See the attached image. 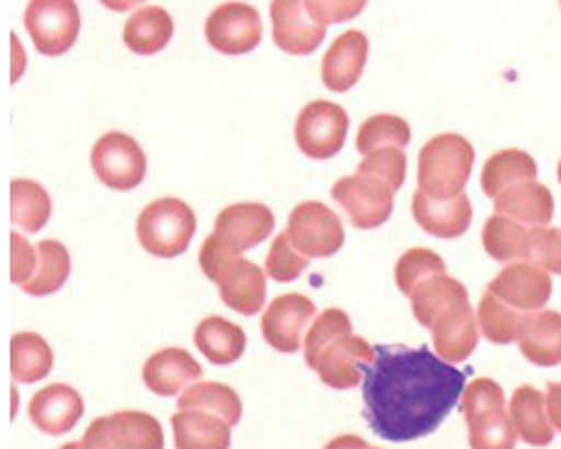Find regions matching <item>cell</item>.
I'll use <instances>...</instances> for the list:
<instances>
[{"instance_id": "43", "label": "cell", "mask_w": 561, "mask_h": 449, "mask_svg": "<svg viewBox=\"0 0 561 449\" xmlns=\"http://www.w3.org/2000/svg\"><path fill=\"white\" fill-rule=\"evenodd\" d=\"M13 243V266H11V276H13V284L18 286H25L27 280L35 276V268H37V246L33 249L31 243H27L21 233H13L11 237Z\"/></svg>"}, {"instance_id": "20", "label": "cell", "mask_w": 561, "mask_h": 449, "mask_svg": "<svg viewBox=\"0 0 561 449\" xmlns=\"http://www.w3.org/2000/svg\"><path fill=\"white\" fill-rule=\"evenodd\" d=\"M368 50L370 43L366 33L348 31L335 37L329 53L323 55V85L333 92H348L353 85H358L368 62Z\"/></svg>"}, {"instance_id": "7", "label": "cell", "mask_w": 561, "mask_h": 449, "mask_svg": "<svg viewBox=\"0 0 561 449\" xmlns=\"http://www.w3.org/2000/svg\"><path fill=\"white\" fill-rule=\"evenodd\" d=\"M82 18L75 0H31L25 8V31L31 33L37 53H68L78 43Z\"/></svg>"}, {"instance_id": "14", "label": "cell", "mask_w": 561, "mask_h": 449, "mask_svg": "<svg viewBox=\"0 0 561 449\" xmlns=\"http://www.w3.org/2000/svg\"><path fill=\"white\" fill-rule=\"evenodd\" d=\"M488 291L522 313H537L545 311L554 284H551L549 270L529 264V261H514L500 270Z\"/></svg>"}, {"instance_id": "5", "label": "cell", "mask_w": 561, "mask_h": 449, "mask_svg": "<svg viewBox=\"0 0 561 449\" xmlns=\"http://www.w3.org/2000/svg\"><path fill=\"white\" fill-rule=\"evenodd\" d=\"M462 413L467 419L470 449H514L519 433L504 410V390L490 378L472 380L465 388Z\"/></svg>"}, {"instance_id": "50", "label": "cell", "mask_w": 561, "mask_h": 449, "mask_svg": "<svg viewBox=\"0 0 561 449\" xmlns=\"http://www.w3.org/2000/svg\"><path fill=\"white\" fill-rule=\"evenodd\" d=\"M368 449H378V447H368Z\"/></svg>"}, {"instance_id": "33", "label": "cell", "mask_w": 561, "mask_h": 449, "mask_svg": "<svg viewBox=\"0 0 561 449\" xmlns=\"http://www.w3.org/2000/svg\"><path fill=\"white\" fill-rule=\"evenodd\" d=\"M529 313H522L497 298L494 293H484L477 306V321L484 338L494 345H510L519 341V333L525 329Z\"/></svg>"}, {"instance_id": "38", "label": "cell", "mask_w": 561, "mask_h": 449, "mask_svg": "<svg viewBox=\"0 0 561 449\" xmlns=\"http://www.w3.org/2000/svg\"><path fill=\"white\" fill-rule=\"evenodd\" d=\"M437 274H445V261L430 249H410L396 264V284L405 296Z\"/></svg>"}, {"instance_id": "28", "label": "cell", "mask_w": 561, "mask_h": 449, "mask_svg": "<svg viewBox=\"0 0 561 449\" xmlns=\"http://www.w3.org/2000/svg\"><path fill=\"white\" fill-rule=\"evenodd\" d=\"M410 303H413V313L417 318V323L423 329H433V323L445 311H450L455 303L465 301L467 288L460 284V280L447 276V274H437L433 278H427L420 284L413 293L408 296Z\"/></svg>"}, {"instance_id": "29", "label": "cell", "mask_w": 561, "mask_h": 449, "mask_svg": "<svg viewBox=\"0 0 561 449\" xmlns=\"http://www.w3.org/2000/svg\"><path fill=\"white\" fill-rule=\"evenodd\" d=\"M539 176V166L535 159L522 149H504V152L492 154L482 170V192L490 199H497L502 192L519 182H531Z\"/></svg>"}, {"instance_id": "39", "label": "cell", "mask_w": 561, "mask_h": 449, "mask_svg": "<svg viewBox=\"0 0 561 449\" xmlns=\"http://www.w3.org/2000/svg\"><path fill=\"white\" fill-rule=\"evenodd\" d=\"M308 256H304L291 241H288L286 231L278 233L271 243V251L266 254V276H271L278 284H291L308 268Z\"/></svg>"}, {"instance_id": "23", "label": "cell", "mask_w": 561, "mask_h": 449, "mask_svg": "<svg viewBox=\"0 0 561 449\" xmlns=\"http://www.w3.org/2000/svg\"><path fill=\"white\" fill-rule=\"evenodd\" d=\"M176 449H229L231 425L202 410H180L172 417Z\"/></svg>"}, {"instance_id": "13", "label": "cell", "mask_w": 561, "mask_h": 449, "mask_svg": "<svg viewBox=\"0 0 561 449\" xmlns=\"http://www.w3.org/2000/svg\"><path fill=\"white\" fill-rule=\"evenodd\" d=\"M316 321V303L301 293L278 296L268 303L261 318V333L271 348L278 353L301 350L306 329Z\"/></svg>"}, {"instance_id": "42", "label": "cell", "mask_w": 561, "mask_h": 449, "mask_svg": "<svg viewBox=\"0 0 561 449\" xmlns=\"http://www.w3.org/2000/svg\"><path fill=\"white\" fill-rule=\"evenodd\" d=\"M306 5L318 23L333 25L358 18L366 11L368 0H306Z\"/></svg>"}, {"instance_id": "16", "label": "cell", "mask_w": 561, "mask_h": 449, "mask_svg": "<svg viewBox=\"0 0 561 449\" xmlns=\"http://www.w3.org/2000/svg\"><path fill=\"white\" fill-rule=\"evenodd\" d=\"M274 43L288 55H311L325 37V25L308 11L306 0H271Z\"/></svg>"}, {"instance_id": "1", "label": "cell", "mask_w": 561, "mask_h": 449, "mask_svg": "<svg viewBox=\"0 0 561 449\" xmlns=\"http://www.w3.org/2000/svg\"><path fill=\"white\" fill-rule=\"evenodd\" d=\"M376 358L366 365L363 402L366 423L388 442H415L433 435L457 407L467 376L427 345H373Z\"/></svg>"}, {"instance_id": "15", "label": "cell", "mask_w": 561, "mask_h": 449, "mask_svg": "<svg viewBox=\"0 0 561 449\" xmlns=\"http://www.w3.org/2000/svg\"><path fill=\"white\" fill-rule=\"evenodd\" d=\"M276 229V217L266 204H231L224 209L217 223H214V237H217L229 254H244L264 243L271 231Z\"/></svg>"}, {"instance_id": "49", "label": "cell", "mask_w": 561, "mask_h": 449, "mask_svg": "<svg viewBox=\"0 0 561 449\" xmlns=\"http://www.w3.org/2000/svg\"><path fill=\"white\" fill-rule=\"evenodd\" d=\"M559 184H561V162H559Z\"/></svg>"}, {"instance_id": "47", "label": "cell", "mask_w": 561, "mask_h": 449, "mask_svg": "<svg viewBox=\"0 0 561 449\" xmlns=\"http://www.w3.org/2000/svg\"><path fill=\"white\" fill-rule=\"evenodd\" d=\"M100 3L105 5V8H110L112 13H129V11H133V8L142 5L145 0H100Z\"/></svg>"}, {"instance_id": "18", "label": "cell", "mask_w": 561, "mask_h": 449, "mask_svg": "<svg viewBox=\"0 0 561 449\" xmlns=\"http://www.w3.org/2000/svg\"><path fill=\"white\" fill-rule=\"evenodd\" d=\"M413 217L420 229L437 239H460L472 223V202L465 192L453 199H433L425 192L413 196Z\"/></svg>"}, {"instance_id": "41", "label": "cell", "mask_w": 561, "mask_h": 449, "mask_svg": "<svg viewBox=\"0 0 561 449\" xmlns=\"http://www.w3.org/2000/svg\"><path fill=\"white\" fill-rule=\"evenodd\" d=\"M360 174H373L378 180L388 182L392 192L403 189L405 172H408V157L400 147H382L376 152L366 154V159L358 164Z\"/></svg>"}, {"instance_id": "30", "label": "cell", "mask_w": 561, "mask_h": 449, "mask_svg": "<svg viewBox=\"0 0 561 449\" xmlns=\"http://www.w3.org/2000/svg\"><path fill=\"white\" fill-rule=\"evenodd\" d=\"M53 348L37 333H15L11 341V370L13 380L21 385H33V382L50 376L53 370Z\"/></svg>"}, {"instance_id": "10", "label": "cell", "mask_w": 561, "mask_h": 449, "mask_svg": "<svg viewBox=\"0 0 561 449\" xmlns=\"http://www.w3.org/2000/svg\"><path fill=\"white\" fill-rule=\"evenodd\" d=\"M92 170L98 180L117 192H129L145 182L147 157L142 147L125 133H110L92 147Z\"/></svg>"}, {"instance_id": "37", "label": "cell", "mask_w": 561, "mask_h": 449, "mask_svg": "<svg viewBox=\"0 0 561 449\" xmlns=\"http://www.w3.org/2000/svg\"><path fill=\"white\" fill-rule=\"evenodd\" d=\"M410 137H413V133H410V125L403 117L373 115L360 125L355 147H358V152L366 157L382 147L405 149L410 145Z\"/></svg>"}, {"instance_id": "48", "label": "cell", "mask_w": 561, "mask_h": 449, "mask_svg": "<svg viewBox=\"0 0 561 449\" xmlns=\"http://www.w3.org/2000/svg\"><path fill=\"white\" fill-rule=\"evenodd\" d=\"M60 449H82V442H68V445H62Z\"/></svg>"}, {"instance_id": "36", "label": "cell", "mask_w": 561, "mask_h": 449, "mask_svg": "<svg viewBox=\"0 0 561 449\" xmlns=\"http://www.w3.org/2000/svg\"><path fill=\"white\" fill-rule=\"evenodd\" d=\"M529 229L525 223L514 221L502 214H494L488 219L482 229V243L484 251L500 264H514V261H525V246H527Z\"/></svg>"}, {"instance_id": "4", "label": "cell", "mask_w": 561, "mask_h": 449, "mask_svg": "<svg viewBox=\"0 0 561 449\" xmlns=\"http://www.w3.org/2000/svg\"><path fill=\"white\" fill-rule=\"evenodd\" d=\"M474 149L462 135L445 133L425 142L417 159V189L433 199H453L472 176Z\"/></svg>"}, {"instance_id": "8", "label": "cell", "mask_w": 561, "mask_h": 449, "mask_svg": "<svg viewBox=\"0 0 561 449\" xmlns=\"http://www.w3.org/2000/svg\"><path fill=\"white\" fill-rule=\"evenodd\" d=\"M388 182L373 174H353L343 176L333 184V199L341 204L345 217L351 219L355 229H378L390 219L396 199Z\"/></svg>"}, {"instance_id": "46", "label": "cell", "mask_w": 561, "mask_h": 449, "mask_svg": "<svg viewBox=\"0 0 561 449\" xmlns=\"http://www.w3.org/2000/svg\"><path fill=\"white\" fill-rule=\"evenodd\" d=\"M323 449H368V442L358 435H341V437L331 439V442Z\"/></svg>"}, {"instance_id": "9", "label": "cell", "mask_w": 561, "mask_h": 449, "mask_svg": "<svg viewBox=\"0 0 561 449\" xmlns=\"http://www.w3.org/2000/svg\"><path fill=\"white\" fill-rule=\"evenodd\" d=\"M286 237L308 258H329L339 254L345 231L341 217L321 202H304L291 211Z\"/></svg>"}, {"instance_id": "35", "label": "cell", "mask_w": 561, "mask_h": 449, "mask_svg": "<svg viewBox=\"0 0 561 449\" xmlns=\"http://www.w3.org/2000/svg\"><path fill=\"white\" fill-rule=\"evenodd\" d=\"M53 199L43 184L31 180H13L11 184V217L23 231H41L50 221Z\"/></svg>"}, {"instance_id": "45", "label": "cell", "mask_w": 561, "mask_h": 449, "mask_svg": "<svg viewBox=\"0 0 561 449\" xmlns=\"http://www.w3.org/2000/svg\"><path fill=\"white\" fill-rule=\"evenodd\" d=\"M547 413L551 425L561 433V382H549L547 385Z\"/></svg>"}, {"instance_id": "34", "label": "cell", "mask_w": 561, "mask_h": 449, "mask_svg": "<svg viewBox=\"0 0 561 449\" xmlns=\"http://www.w3.org/2000/svg\"><path fill=\"white\" fill-rule=\"evenodd\" d=\"M70 251L60 241H41L37 243L35 276L21 288L27 296H50L65 286V280L70 278Z\"/></svg>"}, {"instance_id": "31", "label": "cell", "mask_w": 561, "mask_h": 449, "mask_svg": "<svg viewBox=\"0 0 561 449\" xmlns=\"http://www.w3.org/2000/svg\"><path fill=\"white\" fill-rule=\"evenodd\" d=\"M107 427L117 449H164L162 425L147 413L125 410V413L107 415Z\"/></svg>"}, {"instance_id": "6", "label": "cell", "mask_w": 561, "mask_h": 449, "mask_svg": "<svg viewBox=\"0 0 561 449\" xmlns=\"http://www.w3.org/2000/svg\"><path fill=\"white\" fill-rule=\"evenodd\" d=\"M196 231V217L182 199H157L137 217V239L147 254L157 258L182 256Z\"/></svg>"}, {"instance_id": "19", "label": "cell", "mask_w": 561, "mask_h": 449, "mask_svg": "<svg viewBox=\"0 0 561 449\" xmlns=\"http://www.w3.org/2000/svg\"><path fill=\"white\" fill-rule=\"evenodd\" d=\"M82 413H85V402H82L80 392L70 385L43 388L41 392H35L31 405H27V415H31L33 425L53 437L68 435L80 423Z\"/></svg>"}, {"instance_id": "3", "label": "cell", "mask_w": 561, "mask_h": 449, "mask_svg": "<svg viewBox=\"0 0 561 449\" xmlns=\"http://www.w3.org/2000/svg\"><path fill=\"white\" fill-rule=\"evenodd\" d=\"M199 264L204 276L219 286L224 306L241 315H256L266 306V268L229 254L224 243L214 237L202 243Z\"/></svg>"}, {"instance_id": "22", "label": "cell", "mask_w": 561, "mask_h": 449, "mask_svg": "<svg viewBox=\"0 0 561 449\" xmlns=\"http://www.w3.org/2000/svg\"><path fill=\"white\" fill-rule=\"evenodd\" d=\"M494 214L510 217L525 227H549L554 219V196L537 180L510 186L494 199Z\"/></svg>"}, {"instance_id": "40", "label": "cell", "mask_w": 561, "mask_h": 449, "mask_svg": "<svg viewBox=\"0 0 561 449\" xmlns=\"http://www.w3.org/2000/svg\"><path fill=\"white\" fill-rule=\"evenodd\" d=\"M525 261L549 270L551 276H561V229H554V227L529 229Z\"/></svg>"}, {"instance_id": "24", "label": "cell", "mask_w": 561, "mask_h": 449, "mask_svg": "<svg viewBox=\"0 0 561 449\" xmlns=\"http://www.w3.org/2000/svg\"><path fill=\"white\" fill-rule=\"evenodd\" d=\"M517 343L522 355H525L529 362L539 365V368H554V365H561V313H529Z\"/></svg>"}, {"instance_id": "21", "label": "cell", "mask_w": 561, "mask_h": 449, "mask_svg": "<svg viewBox=\"0 0 561 449\" xmlns=\"http://www.w3.org/2000/svg\"><path fill=\"white\" fill-rule=\"evenodd\" d=\"M202 365L182 348H164L145 362V385L159 398H176L202 378Z\"/></svg>"}, {"instance_id": "17", "label": "cell", "mask_w": 561, "mask_h": 449, "mask_svg": "<svg viewBox=\"0 0 561 449\" xmlns=\"http://www.w3.org/2000/svg\"><path fill=\"white\" fill-rule=\"evenodd\" d=\"M433 345L439 358L447 362H465L480 343V321L472 311L470 298L455 303L433 323Z\"/></svg>"}, {"instance_id": "12", "label": "cell", "mask_w": 561, "mask_h": 449, "mask_svg": "<svg viewBox=\"0 0 561 449\" xmlns=\"http://www.w3.org/2000/svg\"><path fill=\"white\" fill-rule=\"evenodd\" d=\"M204 33L217 53L247 55L259 48L264 27H261V15L254 5L224 3L217 11H211Z\"/></svg>"}, {"instance_id": "26", "label": "cell", "mask_w": 561, "mask_h": 449, "mask_svg": "<svg viewBox=\"0 0 561 449\" xmlns=\"http://www.w3.org/2000/svg\"><path fill=\"white\" fill-rule=\"evenodd\" d=\"M194 343L214 365L237 362L247 350V333L221 315H209L196 325Z\"/></svg>"}, {"instance_id": "2", "label": "cell", "mask_w": 561, "mask_h": 449, "mask_svg": "<svg viewBox=\"0 0 561 449\" xmlns=\"http://www.w3.org/2000/svg\"><path fill=\"white\" fill-rule=\"evenodd\" d=\"M306 365L333 390L363 385L366 365L376 358V348L353 333L351 318L341 308H329L311 323L304 341Z\"/></svg>"}, {"instance_id": "32", "label": "cell", "mask_w": 561, "mask_h": 449, "mask_svg": "<svg viewBox=\"0 0 561 449\" xmlns=\"http://www.w3.org/2000/svg\"><path fill=\"white\" fill-rule=\"evenodd\" d=\"M180 410H202V413H211L233 427L241 423V398L237 390L229 385H221V382H196L190 390L182 392L180 402H176Z\"/></svg>"}, {"instance_id": "27", "label": "cell", "mask_w": 561, "mask_h": 449, "mask_svg": "<svg viewBox=\"0 0 561 449\" xmlns=\"http://www.w3.org/2000/svg\"><path fill=\"white\" fill-rule=\"evenodd\" d=\"M174 35L172 15L159 5L139 8L125 23L123 41L137 55H154L170 45Z\"/></svg>"}, {"instance_id": "25", "label": "cell", "mask_w": 561, "mask_h": 449, "mask_svg": "<svg viewBox=\"0 0 561 449\" xmlns=\"http://www.w3.org/2000/svg\"><path fill=\"white\" fill-rule=\"evenodd\" d=\"M510 415L519 437L531 447H547L554 442V425L547 413V395L537 388L522 385L510 400Z\"/></svg>"}, {"instance_id": "11", "label": "cell", "mask_w": 561, "mask_h": 449, "mask_svg": "<svg viewBox=\"0 0 561 449\" xmlns=\"http://www.w3.org/2000/svg\"><path fill=\"white\" fill-rule=\"evenodd\" d=\"M348 135V115L341 105L316 100L296 119V145L306 157L331 159L343 149Z\"/></svg>"}, {"instance_id": "44", "label": "cell", "mask_w": 561, "mask_h": 449, "mask_svg": "<svg viewBox=\"0 0 561 449\" xmlns=\"http://www.w3.org/2000/svg\"><path fill=\"white\" fill-rule=\"evenodd\" d=\"M80 442H82V449H117L115 442H112L107 417H98L95 423L85 429V437H82Z\"/></svg>"}]
</instances>
